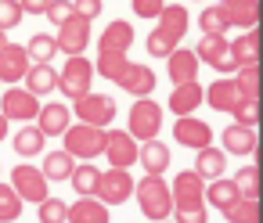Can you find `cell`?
Here are the masks:
<instances>
[{
  "mask_svg": "<svg viewBox=\"0 0 263 223\" xmlns=\"http://www.w3.org/2000/svg\"><path fill=\"white\" fill-rule=\"evenodd\" d=\"M130 44H134V26L123 22V18L108 22L105 33H101V44H98V65H94V72H101V79L119 83V76L130 65Z\"/></svg>",
  "mask_w": 263,
  "mask_h": 223,
  "instance_id": "6da1fadb",
  "label": "cell"
},
{
  "mask_svg": "<svg viewBox=\"0 0 263 223\" xmlns=\"http://www.w3.org/2000/svg\"><path fill=\"white\" fill-rule=\"evenodd\" d=\"M184 33H187V8L184 4H166L159 11V26L148 33V44L144 47H148L152 58H166L173 47H180Z\"/></svg>",
  "mask_w": 263,
  "mask_h": 223,
  "instance_id": "7a4b0ae2",
  "label": "cell"
},
{
  "mask_svg": "<svg viewBox=\"0 0 263 223\" xmlns=\"http://www.w3.org/2000/svg\"><path fill=\"white\" fill-rule=\"evenodd\" d=\"M134 194H137L141 212L152 223H159L173 212V194H170V184L162 180V173H148L144 180H134Z\"/></svg>",
  "mask_w": 263,
  "mask_h": 223,
  "instance_id": "3957f363",
  "label": "cell"
},
{
  "mask_svg": "<svg viewBox=\"0 0 263 223\" xmlns=\"http://www.w3.org/2000/svg\"><path fill=\"white\" fill-rule=\"evenodd\" d=\"M62 137H65V151H69L72 158L90 162V158H98V155L105 151V130H101V126L80 123V126H69Z\"/></svg>",
  "mask_w": 263,
  "mask_h": 223,
  "instance_id": "277c9868",
  "label": "cell"
},
{
  "mask_svg": "<svg viewBox=\"0 0 263 223\" xmlns=\"http://www.w3.org/2000/svg\"><path fill=\"white\" fill-rule=\"evenodd\" d=\"M90 83H94V65L83 58V54H72L69 62H65V69L58 72V90L65 94V97H83L87 90H90Z\"/></svg>",
  "mask_w": 263,
  "mask_h": 223,
  "instance_id": "5b68a950",
  "label": "cell"
},
{
  "mask_svg": "<svg viewBox=\"0 0 263 223\" xmlns=\"http://www.w3.org/2000/svg\"><path fill=\"white\" fill-rule=\"evenodd\" d=\"M72 112H76L80 123H87V126H101V130H105V126L116 119V101H112L108 94H94V90H87L83 97L72 101Z\"/></svg>",
  "mask_w": 263,
  "mask_h": 223,
  "instance_id": "8992f818",
  "label": "cell"
},
{
  "mask_svg": "<svg viewBox=\"0 0 263 223\" xmlns=\"http://www.w3.org/2000/svg\"><path fill=\"white\" fill-rule=\"evenodd\" d=\"M159 126H162V108L152 101V97H137V105L130 108V137L134 140H152L159 137Z\"/></svg>",
  "mask_w": 263,
  "mask_h": 223,
  "instance_id": "52a82bcc",
  "label": "cell"
},
{
  "mask_svg": "<svg viewBox=\"0 0 263 223\" xmlns=\"http://www.w3.org/2000/svg\"><path fill=\"white\" fill-rule=\"evenodd\" d=\"M195 58L205 62V65H213L216 72H238L241 69L238 58L231 54V40L227 36H202L198 47H195Z\"/></svg>",
  "mask_w": 263,
  "mask_h": 223,
  "instance_id": "ba28073f",
  "label": "cell"
},
{
  "mask_svg": "<svg viewBox=\"0 0 263 223\" xmlns=\"http://www.w3.org/2000/svg\"><path fill=\"white\" fill-rule=\"evenodd\" d=\"M170 194H173V209H202L205 205V180L195 169H184L170 184Z\"/></svg>",
  "mask_w": 263,
  "mask_h": 223,
  "instance_id": "9c48e42d",
  "label": "cell"
},
{
  "mask_svg": "<svg viewBox=\"0 0 263 223\" xmlns=\"http://www.w3.org/2000/svg\"><path fill=\"white\" fill-rule=\"evenodd\" d=\"M0 112H4V119L11 123H33L36 119V112H40V97L36 94H29L26 87H11V90H4V97H0Z\"/></svg>",
  "mask_w": 263,
  "mask_h": 223,
  "instance_id": "30bf717a",
  "label": "cell"
},
{
  "mask_svg": "<svg viewBox=\"0 0 263 223\" xmlns=\"http://www.w3.org/2000/svg\"><path fill=\"white\" fill-rule=\"evenodd\" d=\"M54 40H58V51H65L69 58H72V54H83L87 44H90V22L72 11V15L58 26V36H54Z\"/></svg>",
  "mask_w": 263,
  "mask_h": 223,
  "instance_id": "8fae6325",
  "label": "cell"
},
{
  "mask_svg": "<svg viewBox=\"0 0 263 223\" xmlns=\"http://www.w3.org/2000/svg\"><path fill=\"white\" fill-rule=\"evenodd\" d=\"M112 169H130L137 162V140L126 130H105V151H101Z\"/></svg>",
  "mask_w": 263,
  "mask_h": 223,
  "instance_id": "7c38bea8",
  "label": "cell"
},
{
  "mask_svg": "<svg viewBox=\"0 0 263 223\" xmlns=\"http://www.w3.org/2000/svg\"><path fill=\"white\" fill-rule=\"evenodd\" d=\"M11 187L18 191V198L22 201H44L47 198V176H44V169H36V166H15L11 169Z\"/></svg>",
  "mask_w": 263,
  "mask_h": 223,
  "instance_id": "4fadbf2b",
  "label": "cell"
},
{
  "mask_svg": "<svg viewBox=\"0 0 263 223\" xmlns=\"http://www.w3.org/2000/svg\"><path fill=\"white\" fill-rule=\"evenodd\" d=\"M105 205H123L130 194H134V176L130 169H108L98 176V191H94Z\"/></svg>",
  "mask_w": 263,
  "mask_h": 223,
  "instance_id": "5bb4252c",
  "label": "cell"
},
{
  "mask_svg": "<svg viewBox=\"0 0 263 223\" xmlns=\"http://www.w3.org/2000/svg\"><path fill=\"white\" fill-rule=\"evenodd\" d=\"M173 137H177V144H184V148H205V144H213V126L209 123H202V119H195V115H177V126H173Z\"/></svg>",
  "mask_w": 263,
  "mask_h": 223,
  "instance_id": "9a60e30c",
  "label": "cell"
},
{
  "mask_svg": "<svg viewBox=\"0 0 263 223\" xmlns=\"http://www.w3.org/2000/svg\"><path fill=\"white\" fill-rule=\"evenodd\" d=\"M29 54H26V47H18V44H4L0 47V83H18V79H26V72H29Z\"/></svg>",
  "mask_w": 263,
  "mask_h": 223,
  "instance_id": "2e32d148",
  "label": "cell"
},
{
  "mask_svg": "<svg viewBox=\"0 0 263 223\" xmlns=\"http://www.w3.org/2000/svg\"><path fill=\"white\" fill-rule=\"evenodd\" d=\"M198 65H202V62H198L195 51H187V47H173V51L166 54V72H170L173 87L195 79V76H198Z\"/></svg>",
  "mask_w": 263,
  "mask_h": 223,
  "instance_id": "e0dca14e",
  "label": "cell"
},
{
  "mask_svg": "<svg viewBox=\"0 0 263 223\" xmlns=\"http://www.w3.org/2000/svg\"><path fill=\"white\" fill-rule=\"evenodd\" d=\"M116 87H123L130 97H148V94L155 90V72H152L148 65H134V62H130Z\"/></svg>",
  "mask_w": 263,
  "mask_h": 223,
  "instance_id": "ac0fdd59",
  "label": "cell"
},
{
  "mask_svg": "<svg viewBox=\"0 0 263 223\" xmlns=\"http://www.w3.org/2000/svg\"><path fill=\"white\" fill-rule=\"evenodd\" d=\"M202 101H209L213 112H234L238 101H245V97H241V90H238L234 79H216V83L202 94Z\"/></svg>",
  "mask_w": 263,
  "mask_h": 223,
  "instance_id": "d6986e66",
  "label": "cell"
},
{
  "mask_svg": "<svg viewBox=\"0 0 263 223\" xmlns=\"http://www.w3.org/2000/svg\"><path fill=\"white\" fill-rule=\"evenodd\" d=\"M259 148V140H256V130L252 126H241V123H234V126H227L223 130V155H252Z\"/></svg>",
  "mask_w": 263,
  "mask_h": 223,
  "instance_id": "ffe728a7",
  "label": "cell"
},
{
  "mask_svg": "<svg viewBox=\"0 0 263 223\" xmlns=\"http://www.w3.org/2000/svg\"><path fill=\"white\" fill-rule=\"evenodd\" d=\"M220 8H223L227 22L238 26L241 33L252 29V26H259V0H223Z\"/></svg>",
  "mask_w": 263,
  "mask_h": 223,
  "instance_id": "44dd1931",
  "label": "cell"
},
{
  "mask_svg": "<svg viewBox=\"0 0 263 223\" xmlns=\"http://www.w3.org/2000/svg\"><path fill=\"white\" fill-rule=\"evenodd\" d=\"M36 126H40L44 137H62V133L69 130V108L58 105V101L40 105V112H36Z\"/></svg>",
  "mask_w": 263,
  "mask_h": 223,
  "instance_id": "7402d4cb",
  "label": "cell"
},
{
  "mask_svg": "<svg viewBox=\"0 0 263 223\" xmlns=\"http://www.w3.org/2000/svg\"><path fill=\"white\" fill-rule=\"evenodd\" d=\"M65 223H108V205H105L101 198L87 194V198H80L76 205H69Z\"/></svg>",
  "mask_w": 263,
  "mask_h": 223,
  "instance_id": "603a6c76",
  "label": "cell"
},
{
  "mask_svg": "<svg viewBox=\"0 0 263 223\" xmlns=\"http://www.w3.org/2000/svg\"><path fill=\"white\" fill-rule=\"evenodd\" d=\"M137 162H141L148 173H166V169H170V148H166L159 137L141 140V144H137Z\"/></svg>",
  "mask_w": 263,
  "mask_h": 223,
  "instance_id": "cb8c5ba5",
  "label": "cell"
},
{
  "mask_svg": "<svg viewBox=\"0 0 263 223\" xmlns=\"http://www.w3.org/2000/svg\"><path fill=\"white\" fill-rule=\"evenodd\" d=\"M202 87H198V79H187V83H177L173 87V94H170V108L177 112V115H191L198 105H202Z\"/></svg>",
  "mask_w": 263,
  "mask_h": 223,
  "instance_id": "d4e9b609",
  "label": "cell"
},
{
  "mask_svg": "<svg viewBox=\"0 0 263 223\" xmlns=\"http://www.w3.org/2000/svg\"><path fill=\"white\" fill-rule=\"evenodd\" d=\"M26 90L29 94H36V97H47L51 90H58V72L51 69V62H44V65H29V72H26Z\"/></svg>",
  "mask_w": 263,
  "mask_h": 223,
  "instance_id": "484cf974",
  "label": "cell"
},
{
  "mask_svg": "<svg viewBox=\"0 0 263 223\" xmlns=\"http://www.w3.org/2000/svg\"><path fill=\"white\" fill-rule=\"evenodd\" d=\"M195 173H198L202 180H216V176H223V173H227V155H223L220 148H213V144L198 148V158H195Z\"/></svg>",
  "mask_w": 263,
  "mask_h": 223,
  "instance_id": "4316f807",
  "label": "cell"
},
{
  "mask_svg": "<svg viewBox=\"0 0 263 223\" xmlns=\"http://www.w3.org/2000/svg\"><path fill=\"white\" fill-rule=\"evenodd\" d=\"M259 51H263V36H259V26L245 29L238 40H231V54L238 58V65H249V62H259Z\"/></svg>",
  "mask_w": 263,
  "mask_h": 223,
  "instance_id": "83f0119b",
  "label": "cell"
},
{
  "mask_svg": "<svg viewBox=\"0 0 263 223\" xmlns=\"http://www.w3.org/2000/svg\"><path fill=\"white\" fill-rule=\"evenodd\" d=\"M241 194H238V187H234V180H227V176H216V180H209L205 184V201L216 209V212H223L227 205H234Z\"/></svg>",
  "mask_w": 263,
  "mask_h": 223,
  "instance_id": "f1b7e54d",
  "label": "cell"
},
{
  "mask_svg": "<svg viewBox=\"0 0 263 223\" xmlns=\"http://www.w3.org/2000/svg\"><path fill=\"white\" fill-rule=\"evenodd\" d=\"M234 83H238V90H241V97H245V101H259V87H263L259 62L241 65V69H238V76H234Z\"/></svg>",
  "mask_w": 263,
  "mask_h": 223,
  "instance_id": "f546056e",
  "label": "cell"
},
{
  "mask_svg": "<svg viewBox=\"0 0 263 223\" xmlns=\"http://www.w3.org/2000/svg\"><path fill=\"white\" fill-rule=\"evenodd\" d=\"M227 223H263V209H259V198H238L234 205L223 209Z\"/></svg>",
  "mask_w": 263,
  "mask_h": 223,
  "instance_id": "4dcf8cb0",
  "label": "cell"
},
{
  "mask_svg": "<svg viewBox=\"0 0 263 223\" xmlns=\"http://www.w3.org/2000/svg\"><path fill=\"white\" fill-rule=\"evenodd\" d=\"M44 133H40V126H22L18 133H15V155H22V158H33V155H40L44 151Z\"/></svg>",
  "mask_w": 263,
  "mask_h": 223,
  "instance_id": "1f68e13d",
  "label": "cell"
},
{
  "mask_svg": "<svg viewBox=\"0 0 263 223\" xmlns=\"http://www.w3.org/2000/svg\"><path fill=\"white\" fill-rule=\"evenodd\" d=\"M72 169H76V166H72V155H69L65 148L44 155V176H47V180H69Z\"/></svg>",
  "mask_w": 263,
  "mask_h": 223,
  "instance_id": "d6a6232c",
  "label": "cell"
},
{
  "mask_svg": "<svg viewBox=\"0 0 263 223\" xmlns=\"http://www.w3.org/2000/svg\"><path fill=\"white\" fill-rule=\"evenodd\" d=\"M198 29H202V36H227L231 22H227V15H223V8L213 4V8H205V11L198 15Z\"/></svg>",
  "mask_w": 263,
  "mask_h": 223,
  "instance_id": "836d02e7",
  "label": "cell"
},
{
  "mask_svg": "<svg viewBox=\"0 0 263 223\" xmlns=\"http://www.w3.org/2000/svg\"><path fill=\"white\" fill-rule=\"evenodd\" d=\"M26 54H29V62L44 65V62H51V58L58 54V40H54V36H47V33H36V36L26 44Z\"/></svg>",
  "mask_w": 263,
  "mask_h": 223,
  "instance_id": "e575fe53",
  "label": "cell"
},
{
  "mask_svg": "<svg viewBox=\"0 0 263 223\" xmlns=\"http://www.w3.org/2000/svg\"><path fill=\"white\" fill-rule=\"evenodd\" d=\"M234 187H238L241 198H259V191H263V184H259V162L241 166L238 176H234Z\"/></svg>",
  "mask_w": 263,
  "mask_h": 223,
  "instance_id": "d590c367",
  "label": "cell"
},
{
  "mask_svg": "<svg viewBox=\"0 0 263 223\" xmlns=\"http://www.w3.org/2000/svg\"><path fill=\"white\" fill-rule=\"evenodd\" d=\"M98 176H101V169H98V166H90V162H83V166H76V169H72V176H69V180H72L76 194H83V198H87V194H94V191H98Z\"/></svg>",
  "mask_w": 263,
  "mask_h": 223,
  "instance_id": "8d00e7d4",
  "label": "cell"
},
{
  "mask_svg": "<svg viewBox=\"0 0 263 223\" xmlns=\"http://www.w3.org/2000/svg\"><path fill=\"white\" fill-rule=\"evenodd\" d=\"M22 216V198L11 184H0V223H15Z\"/></svg>",
  "mask_w": 263,
  "mask_h": 223,
  "instance_id": "74e56055",
  "label": "cell"
},
{
  "mask_svg": "<svg viewBox=\"0 0 263 223\" xmlns=\"http://www.w3.org/2000/svg\"><path fill=\"white\" fill-rule=\"evenodd\" d=\"M65 216H69V205L62 201V198H44L40 201V223H65Z\"/></svg>",
  "mask_w": 263,
  "mask_h": 223,
  "instance_id": "f35d334b",
  "label": "cell"
},
{
  "mask_svg": "<svg viewBox=\"0 0 263 223\" xmlns=\"http://www.w3.org/2000/svg\"><path fill=\"white\" fill-rule=\"evenodd\" d=\"M26 18V11H22V4H18V0H0V29H15L18 22Z\"/></svg>",
  "mask_w": 263,
  "mask_h": 223,
  "instance_id": "ab89813d",
  "label": "cell"
},
{
  "mask_svg": "<svg viewBox=\"0 0 263 223\" xmlns=\"http://www.w3.org/2000/svg\"><path fill=\"white\" fill-rule=\"evenodd\" d=\"M234 115V123H241V126H259V101H238V108L231 112Z\"/></svg>",
  "mask_w": 263,
  "mask_h": 223,
  "instance_id": "60d3db41",
  "label": "cell"
},
{
  "mask_svg": "<svg viewBox=\"0 0 263 223\" xmlns=\"http://www.w3.org/2000/svg\"><path fill=\"white\" fill-rule=\"evenodd\" d=\"M54 26H62L69 15H72V0H51V4H47V11H44Z\"/></svg>",
  "mask_w": 263,
  "mask_h": 223,
  "instance_id": "b9f144b4",
  "label": "cell"
},
{
  "mask_svg": "<svg viewBox=\"0 0 263 223\" xmlns=\"http://www.w3.org/2000/svg\"><path fill=\"white\" fill-rule=\"evenodd\" d=\"M162 8H166V0H134V15L137 18H159Z\"/></svg>",
  "mask_w": 263,
  "mask_h": 223,
  "instance_id": "7bdbcfd3",
  "label": "cell"
},
{
  "mask_svg": "<svg viewBox=\"0 0 263 223\" xmlns=\"http://www.w3.org/2000/svg\"><path fill=\"white\" fill-rule=\"evenodd\" d=\"M72 11H76L80 18L94 22V18L101 15V0H72Z\"/></svg>",
  "mask_w": 263,
  "mask_h": 223,
  "instance_id": "ee69618b",
  "label": "cell"
},
{
  "mask_svg": "<svg viewBox=\"0 0 263 223\" xmlns=\"http://www.w3.org/2000/svg\"><path fill=\"white\" fill-rule=\"evenodd\" d=\"M173 223H205L209 219V212H205V205L202 209H173Z\"/></svg>",
  "mask_w": 263,
  "mask_h": 223,
  "instance_id": "f6af8a7d",
  "label": "cell"
},
{
  "mask_svg": "<svg viewBox=\"0 0 263 223\" xmlns=\"http://www.w3.org/2000/svg\"><path fill=\"white\" fill-rule=\"evenodd\" d=\"M18 4H22V11H26V15H44L51 0H18Z\"/></svg>",
  "mask_w": 263,
  "mask_h": 223,
  "instance_id": "bcb514c9",
  "label": "cell"
},
{
  "mask_svg": "<svg viewBox=\"0 0 263 223\" xmlns=\"http://www.w3.org/2000/svg\"><path fill=\"white\" fill-rule=\"evenodd\" d=\"M8 137V119H4V112H0V140Z\"/></svg>",
  "mask_w": 263,
  "mask_h": 223,
  "instance_id": "7dc6e473",
  "label": "cell"
},
{
  "mask_svg": "<svg viewBox=\"0 0 263 223\" xmlns=\"http://www.w3.org/2000/svg\"><path fill=\"white\" fill-rule=\"evenodd\" d=\"M4 44H8V33H4V29H0V47H4Z\"/></svg>",
  "mask_w": 263,
  "mask_h": 223,
  "instance_id": "c3c4849f",
  "label": "cell"
},
{
  "mask_svg": "<svg viewBox=\"0 0 263 223\" xmlns=\"http://www.w3.org/2000/svg\"><path fill=\"white\" fill-rule=\"evenodd\" d=\"M159 223H166V219H159Z\"/></svg>",
  "mask_w": 263,
  "mask_h": 223,
  "instance_id": "681fc988",
  "label": "cell"
}]
</instances>
